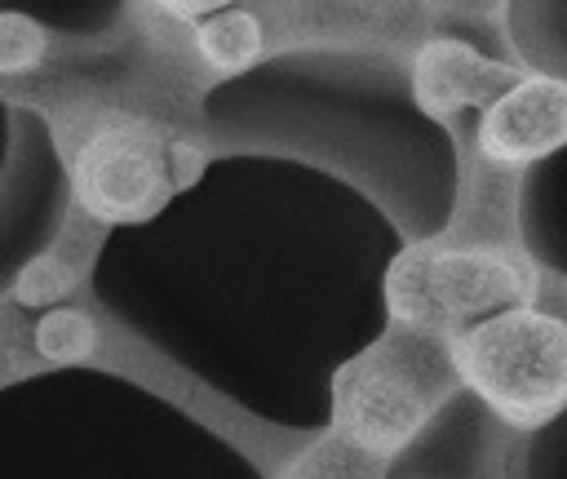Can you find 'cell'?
Listing matches in <instances>:
<instances>
[{"label": "cell", "mask_w": 567, "mask_h": 479, "mask_svg": "<svg viewBox=\"0 0 567 479\" xmlns=\"http://www.w3.org/2000/svg\"><path fill=\"white\" fill-rule=\"evenodd\" d=\"M461 386L456 333L394 324L332 377V435L390 461Z\"/></svg>", "instance_id": "cell-1"}, {"label": "cell", "mask_w": 567, "mask_h": 479, "mask_svg": "<svg viewBox=\"0 0 567 479\" xmlns=\"http://www.w3.org/2000/svg\"><path fill=\"white\" fill-rule=\"evenodd\" d=\"M536 266L514 244L483 240H425L408 244L385 271V306L394 324L452 333L456 319L483 310L532 306Z\"/></svg>", "instance_id": "cell-2"}, {"label": "cell", "mask_w": 567, "mask_h": 479, "mask_svg": "<svg viewBox=\"0 0 567 479\" xmlns=\"http://www.w3.org/2000/svg\"><path fill=\"white\" fill-rule=\"evenodd\" d=\"M461 381L509 426L536 430L567 408V319L509 306L456 333Z\"/></svg>", "instance_id": "cell-3"}, {"label": "cell", "mask_w": 567, "mask_h": 479, "mask_svg": "<svg viewBox=\"0 0 567 479\" xmlns=\"http://www.w3.org/2000/svg\"><path fill=\"white\" fill-rule=\"evenodd\" d=\"M71 186L80 213H89L102 226L151 217L168 200L159 137L142 120L97 124L71 155Z\"/></svg>", "instance_id": "cell-4"}, {"label": "cell", "mask_w": 567, "mask_h": 479, "mask_svg": "<svg viewBox=\"0 0 567 479\" xmlns=\"http://www.w3.org/2000/svg\"><path fill=\"white\" fill-rule=\"evenodd\" d=\"M558 146H567V80L554 75H523L483 106L474 129V160L492 173H518Z\"/></svg>", "instance_id": "cell-5"}, {"label": "cell", "mask_w": 567, "mask_h": 479, "mask_svg": "<svg viewBox=\"0 0 567 479\" xmlns=\"http://www.w3.org/2000/svg\"><path fill=\"white\" fill-rule=\"evenodd\" d=\"M523 75H514L509 67H496L487 58H478L474 49L465 44H452V40H439V44H425L416 53V102L447 120L452 111H465L474 102H496L505 89H514Z\"/></svg>", "instance_id": "cell-6"}, {"label": "cell", "mask_w": 567, "mask_h": 479, "mask_svg": "<svg viewBox=\"0 0 567 479\" xmlns=\"http://www.w3.org/2000/svg\"><path fill=\"white\" fill-rule=\"evenodd\" d=\"M102 231H106L102 222H93L89 213H80L44 257H35L31 266H22V275H18V284H13L18 302L44 306V302L66 297V293L80 284V275L89 271V262H93V253H97V244H102Z\"/></svg>", "instance_id": "cell-7"}, {"label": "cell", "mask_w": 567, "mask_h": 479, "mask_svg": "<svg viewBox=\"0 0 567 479\" xmlns=\"http://www.w3.org/2000/svg\"><path fill=\"white\" fill-rule=\"evenodd\" d=\"M195 53L213 71H239V67H248L261 53V27L244 9L213 13V18H204L195 27Z\"/></svg>", "instance_id": "cell-8"}, {"label": "cell", "mask_w": 567, "mask_h": 479, "mask_svg": "<svg viewBox=\"0 0 567 479\" xmlns=\"http://www.w3.org/2000/svg\"><path fill=\"white\" fill-rule=\"evenodd\" d=\"M385 466L390 461H381V457H372V452H363V448H354L328 430L319 444H310L284 470V479H385Z\"/></svg>", "instance_id": "cell-9"}, {"label": "cell", "mask_w": 567, "mask_h": 479, "mask_svg": "<svg viewBox=\"0 0 567 479\" xmlns=\"http://www.w3.org/2000/svg\"><path fill=\"white\" fill-rule=\"evenodd\" d=\"M93 342H97L93 324L71 306H58V310L40 315V324H35V350L49 364H75L93 350Z\"/></svg>", "instance_id": "cell-10"}, {"label": "cell", "mask_w": 567, "mask_h": 479, "mask_svg": "<svg viewBox=\"0 0 567 479\" xmlns=\"http://www.w3.org/2000/svg\"><path fill=\"white\" fill-rule=\"evenodd\" d=\"M40 53H44L40 27L31 18H22V13H4L0 18V71L4 75H18V71L35 67Z\"/></svg>", "instance_id": "cell-11"}]
</instances>
